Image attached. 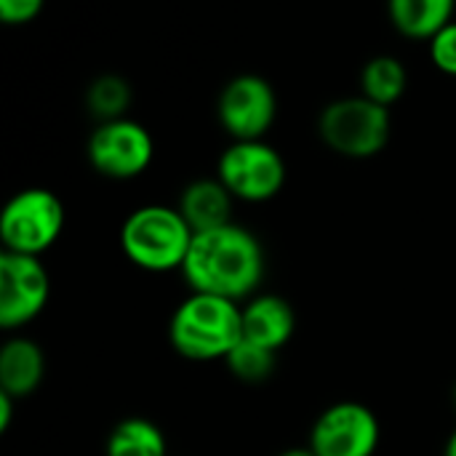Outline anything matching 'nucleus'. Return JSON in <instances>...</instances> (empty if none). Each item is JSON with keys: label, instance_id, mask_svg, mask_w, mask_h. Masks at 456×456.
Returning <instances> with one entry per match:
<instances>
[{"label": "nucleus", "instance_id": "21", "mask_svg": "<svg viewBox=\"0 0 456 456\" xmlns=\"http://www.w3.org/2000/svg\"><path fill=\"white\" fill-rule=\"evenodd\" d=\"M13 409H16V398L5 390H0V433H8L11 419H13Z\"/></svg>", "mask_w": 456, "mask_h": 456}, {"label": "nucleus", "instance_id": "7", "mask_svg": "<svg viewBox=\"0 0 456 456\" xmlns=\"http://www.w3.org/2000/svg\"><path fill=\"white\" fill-rule=\"evenodd\" d=\"M86 155L96 174L107 179H134L152 166L155 142L142 123L131 118H118L99 123L91 131Z\"/></svg>", "mask_w": 456, "mask_h": 456}, {"label": "nucleus", "instance_id": "24", "mask_svg": "<svg viewBox=\"0 0 456 456\" xmlns=\"http://www.w3.org/2000/svg\"><path fill=\"white\" fill-rule=\"evenodd\" d=\"M454 409H456V387H454Z\"/></svg>", "mask_w": 456, "mask_h": 456}, {"label": "nucleus", "instance_id": "14", "mask_svg": "<svg viewBox=\"0 0 456 456\" xmlns=\"http://www.w3.org/2000/svg\"><path fill=\"white\" fill-rule=\"evenodd\" d=\"M456 0H387L393 27L411 40H430L454 21Z\"/></svg>", "mask_w": 456, "mask_h": 456}, {"label": "nucleus", "instance_id": "9", "mask_svg": "<svg viewBox=\"0 0 456 456\" xmlns=\"http://www.w3.org/2000/svg\"><path fill=\"white\" fill-rule=\"evenodd\" d=\"M51 278L40 256L0 254V326L16 331L32 323L48 305Z\"/></svg>", "mask_w": 456, "mask_h": 456}, {"label": "nucleus", "instance_id": "4", "mask_svg": "<svg viewBox=\"0 0 456 456\" xmlns=\"http://www.w3.org/2000/svg\"><path fill=\"white\" fill-rule=\"evenodd\" d=\"M390 110L361 94L334 99L318 115V134L323 144L331 152L355 160L379 155L390 142Z\"/></svg>", "mask_w": 456, "mask_h": 456}, {"label": "nucleus", "instance_id": "17", "mask_svg": "<svg viewBox=\"0 0 456 456\" xmlns=\"http://www.w3.org/2000/svg\"><path fill=\"white\" fill-rule=\"evenodd\" d=\"M86 104L99 123L126 118V110L131 104V86L120 75H102L96 77L86 91Z\"/></svg>", "mask_w": 456, "mask_h": 456}, {"label": "nucleus", "instance_id": "2", "mask_svg": "<svg viewBox=\"0 0 456 456\" xmlns=\"http://www.w3.org/2000/svg\"><path fill=\"white\" fill-rule=\"evenodd\" d=\"M171 347L195 363L224 361L243 339V313L232 299L190 291L168 323Z\"/></svg>", "mask_w": 456, "mask_h": 456}, {"label": "nucleus", "instance_id": "12", "mask_svg": "<svg viewBox=\"0 0 456 456\" xmlns=\"http://www.w3.org/2000/svg\"><path fill=\"white\" fill-rule=\"evenodd\" d=\"M45 379L43 347L29 337H13L0 350V390L16 401L29 398Z\"/></svg>", "mask_w": 456, "mask_h": 456}, {"label": "nucleus", "instance_id": "13", "mask_svg": "<svg viewBox=\"0 0 456 456\" xmlns=\"http://www.w3.org/2000/svg\"><path fill=\"white\" fill-rule=\"evenodd\" d=\"M232 195L219 179H195L179 198V211L192 232L216 230L232 222Z\"/></svg>", "mask_w": 456, "mask_h": 456}, {"label": "nucleus", "instance_id": "3", "mask_svg": "<svg viewBox=\"0 0 456 456\" xmlns=\"http://www.w3.org/2000/svg\"><path fill=\"white\" fill-rule=\"evenodd\" d=\"M192 238L195 232L179 208L150 203L126 216L120 227V251L144 273H182Z\"/></svg>", "mask_w": 456, "mask_h": 456}, {"label": "nucleus", "instance_id": "15", "mask_svg": "<svg viewBox=\"0 0 456 456\" xmlns=\"http://www.w3.org/2000/svg\"><path fill=\"white\" fill-rule=\"evenodd\" d=\"M107 456H168V441L163 430L144 417L120 419L104 444Z\"/></svg>", "mask_w": 456, "mask_h": 456}, {"label": "nucleus", "instance_id": "8", "mask_svg": "<svg viewBox=\"0 0 456 456\" xmlns=\"http://www.w3.org/2000/svg\"><path fill=\"white\" fill-rule=\"evenodd\" d=\"M278 115L275 88L254 72L235 75L224 83L216 99V118L222 128L232 136V142H254L262 139Z\"/></svg>", "mask_w": 456, "mask_h": 456}, {"label": "nucleus", "instance_id": "5", "mask_svg": "<svg viewBox=\"0 0 456 456\" xmlns=\"http://www.w3.org/2000/svg\"><path fill=\"white\" fill-rule=\"evenodd\" d=\"M64 203L59 195L43 187H29L16 192L0 214V240L3 251L40 256L64 232Z\"/></svg>", "mask_w": 456, "mask_h": 456}, {"label": "nucleus", "instance_id": "18", "mask_svg": "<svg viewBox=\"0 0 456 456\" xmlns=\"http://www.w3.org/2000/svg\"><path fill=\"white\" fill-rule=\"evenodd\" d=\"M224 363L232 371V377H238L240 382L256 385V382H265L273 377L275 363H278V353L270 347H262L256 342L240 339L238 347L224 358Z\"/></svg>", "mask_w": 456, "mask_h": 456}, {"label": "nucleus", "instance_id": "6", "mask_svg": "<svg viewBox=\"0 0 456 456\" xmlns=\"http://www.w3.org/2000/svg\"><path fill=\"white\" fill-rule=\"evenodd\" d=\"M216 179L235 200L265 203L273 200L286 184L283 155L265 139L232 142L216 163Z\"/></svg>", "mask_w": 456, "mask_h": 456}, {"label": "nucleus", "instance_id": "1", "mask_svg": "<svg viewBox=\"0 0 456 456\" xmlns=\"http://www.w3.org/2000/svg\"><path fill=\"white\" fill-rule=\"evenodd\" d=\"M182 275L190 291L222 299H251L265 278V251L254 232L230 222L216 230L195 232Z\"/></svg>", "mask_w": 456, "mask_h": 456}, {"label": "nucleus", "instance_id": "22", "mask_svg": "<svg viewBox=\"0 0 456 456\" xmlns=\"http://www.w3.org/2000/svg\"><path fill=\"white\" fill-rule=\"evenodd\" d=\"M278 456H315V452H313L310 446H294V449H286V452H281Z\"/></svg>", "mask_w": 456, "mask_h": 456}, {"label": "nucleus", "instance_id": "19", "mask_svg": "<svg viewBox=\"0 0 456 456\" xmlns=\"http://www.w3.org/2000/svg\"><path fill=\"white\" fill-rule=\"evenodd\" d=\"M430 59L433 64L444 72L456 77V21L446 24L438 35H433L430 40Z\"/></svg>", "mask_w": 456, "mask_h": 456}, {"label": "nucleus", "instance_id": "10", "mask_svg": "<svg viewBox=\"0 0 456 456\" xmlns=\"http://www.w3.org/2000/svg\"><path fill=\"white\" fill-rule=\"evenodd\" d=\"M379 419L358 401H339L321 411L310 430L315 456H374L379 449Z\"/></svg>", "mask_w": 456, "mask_h": 456}, {"label": "nucleus", "instance_id": "16", "mask_svg": "<svg viewBox=\"0 0 456 456\" xmlns=\"http://www.w3.org/2000/svg\"><path fill=\"white\" fill-rule=\"evenodd\" d=\"M406 88H409V72L398 56L390 53L371 56L361 69V96L387 110L406 94Z\"/></svg>", "mask_w": 456, "mask_h": 456}, {"label": "nucleus", "instance_id": "20", "mask_svg": "<svg viewBox=\"0 0 456 456\" xmlns=\"http://www.w3.org/2000/svg\"><path fill=\"white\" fill-rule=\"evenodd\" d=\"M45 0H0V19L5 24H29L40 16Z\"/></svg>", "mask_w": 456, "mask_h": 456}, {"label": "nucleus", "instance_id": "23", "mask_svg": "<svg viewBox=\"0 0 456 456\" xmlns=\"http://www.w3.org/2000/svg\"><path fill=\"white\" fill-rule=\"evenodd\" d=\"M444 456H456V430L449 436V441H446V452Z\"/></svg>", "mask_w": 456, "mask_h": 456}, {"label": "nucleus", "instance_id": "11", "mask_svg": "<svg viewBox=\"0 0 456 456\" xmlns=\"http://www.w3.org/2000/svg\"><path fill=\"white\" fill-rule=\"evenodd\" d=\"M240 313H243V339L270 347L275 353L286 347L297 331V313L278 294H256L246 299Z\"/></svg>", "mask_w": 456, "mask_h": 456}]
</instances>
